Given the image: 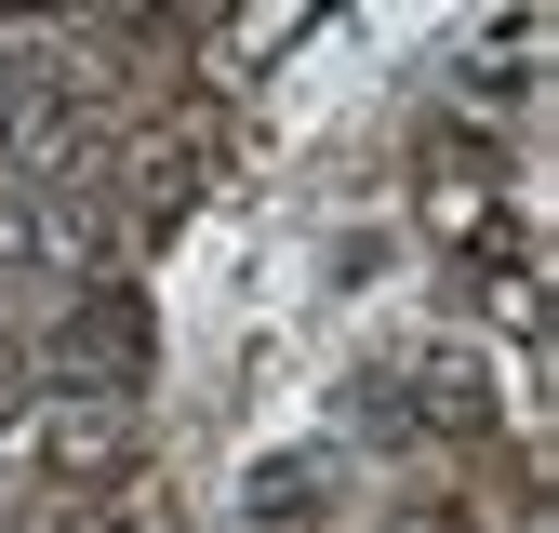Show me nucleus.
<instances>
[{
  "instance_id": "f257e3e1",
  "label": "nucleus",
  "mask_w": 559,
  "mask_h": 533,
  "mask_svg": "<svg viewBox=\"0 0 559 533\" xmlns=\"http://www.w3.org/2000/svg\"><path fill=\"white\" fill-rule=\"evenodd\" d=\"M40 360H53L67 400H133V374H147V307H133V294H81L53 320Z\"/></svg>"
},
{
  "instance_id": "f03ea898",
  "label": "nucleus",
  "mask_w": 559,
  "mask_h": 533,
  "mask_svg": "<svg viewBox=\"0 0 559 533\" xmlns=\"http://www.w3.org/2000/svg\"><path fill=\"white\" fill-rule=\"evenodd\" d=\"M40 453H53V481H120V466H133V414H120V400H53V414H40Z\"/></svg>"
},
{
  "instance_id": "7ed1b4c3",
  "label": "nucleus",
  "mask_w": 559,
  "mask_h": 533,
  "mask_svg": "<svg viewBox=\"0 0 559 533\" xmlns=\"http://www.w3.org/2000/svg\"><path fill=\"white\" fill-rule=\"evenodd\" d=\"M307 507H320V466H307V453H280L266 481H253V520L280 533V520H307Z\"/></svg>"
},
{
  "instance_id": "20e7f679",
  "label": "nucleus",
  "mask_w": 559,
  "mask_h": 533,
  "mask_svg": "<svg viewBox=\"0 0 559 533\" xmlns=\"http://www.w3.org/2000/svg\"><path fill=\"white\" fill-rule=\"evenodd\" d=\"M14 414H27V347L0 333V427H14Z\"/></svg>"
},
{
  "instance_id": "39448f33",
  "label": "nucleus",
  "mask_w": 559,
  "mask_h": 533,
  "mask_svg": "<svg viewBox=\"0 0 559 533\" xmlns=\"http://www.w3.org/2000/svg\"><path fill=\"white\" fill-rule=\"evenodd\" d=\"M67 533H120V520H67Z\"/></svg>"
}]
</instances>
